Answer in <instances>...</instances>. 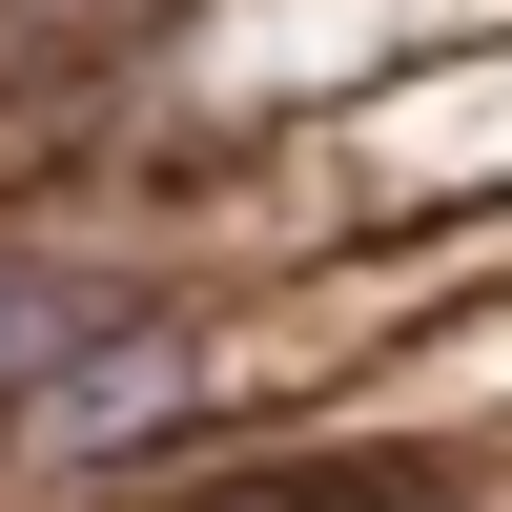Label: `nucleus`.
<instances>
[{
    "instance_id": "f257e3e1",
    "label": "nucleus",
    "mask_w": 512,
    "mask_h": 512,
    "mask_svg": "<svg viewBox=\"0 0 512 512\" xmlns=\"http://www.w3.org/2000/svg\"><path fill=\"white\" fill-rule=\"evenodd\" d=\"M103 328H123V287H103V267H41V246H0V410H41L82 349H103Z\"/></svg>"
},
{
    "instance_id": "f03ea898",
    "label": "nucleus",
    "mask_w": 512,
    "mask_h": 512,
    "mask_svg": "<svg viewBox=\"0 0 512 512\" xmlns=\"http://www.w3.org/2000/svg\"><path fill=\"white\" fill-rule=\"evenodd\" d=\"M164 390H185V328H164V308H123V328H103V349H82V369H62V390H41V431H62V451H82V431H123V410H164Z\"/></svg>"
}]
</instances>
